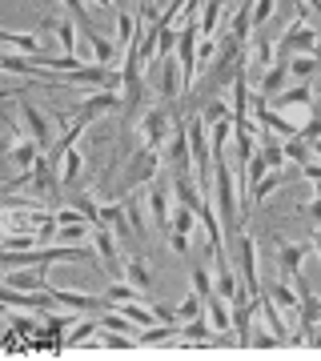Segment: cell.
I'll use <instances>...</instances> for the list:
<instances>
[{
  "label": "cell",
  "instance_id": "6da1fadb",
  "mask_svg": "<svg viewBox=\"0 0 321 361\" xmlns=\"http://www.w3.org/2000/svg\"><path fill=\"white\" fill-rule=\"evenodd\" d=\"M213 209H217L225 237H237L241 233V205H237V185H233V173L225 161H213Z\"/></svg>",
  "mask_w": 321,
  "mask_h": 361
},
{
  "label": "cell",
  "instance_id": "7a4b0ae2",
  "mask_svg": "<svg viewBox=\"0 0 321 361\" xmlns=\"http://www.w3.org/2000/svg\"><path fill=\"white\" fill-rule=\"evenodd\" d=\"M157 173H161V149L141 145V149L133 153V161H128V173H125V180H121V193H133V189L149 185Z\"/></svg>",
  "mask_w": 321,
  "mask_h": 361
},
{
  "label": "cell",
  "instance_id": "3957f363",
  "mask_svg": "<svg viewBox=\"0 0 321 361\" xmlns=\"http://www.w3.org/2000/svg\"><path fill=\"white\" fill-rule=\"evenodd\" d=\"M273 49L281 52L285 61H289V56H297V52H317V28L309 25L305 16H297L293 25L281 32V40H277Z\"/></svg>",
  "mask_w": 321,
  "mask_h": 361
},
{
  "label": "cell",
  "instance_id": "277c9868",
  "mask_svg": "<svg viewBox=\"0 0 321 361\" xmlns=\"http://www.w3.org/2000/svg\"><path fill=\"white\" fill-rule=\"evenodd\" d=\"M145 201H149V213H153V225L161 229V237L169 233V213H173V185H165V177H153L145 185Z\"/></svg>",
  "mask_w": 321,
  "mask_h": 361
},
{
  "label": "cell",
  "instance_id": "5b68a950",
  "mask_svg": "<svg viewBox=\"0 0 321 361\" xmlns=\"http://www.w3.org/2000/svg\"><path fill=\"white\" fill-rule=\"evenodd\" d=\"M269 101V109H277V113H313V89H309L305 80H297V85H285L277 97H265Z\"/></svg>",
  "mask_w": 321,
  "mask_h": 361
},
{
  "label": "cell",
  "instance_id": "8992f818",
  "mask_svg": "<svg viewBox=\"0 0 321 361\" xmlns=\"http://www.w3.org/2000/svg\"><path fill=\"white\" fill-rule=\"evenodd\" d=\"M125 104V97L116 89H92L85 101H80V109H77V116L89 125V121H101V116H109V113H116Z\"/></svg>",
  "mask_w": 321,
  "mask_h": 361
},
{
  "label": "cell",
  "instance_id": "52a82bcc",
  "mask_svg": "<svg viewBox=\"0 0 321 361\" xmlns=\"http://www.w3.org/2000/svg\"><path fill=\"white\" fill-rule=\"evenodd\" d=\"M237 265H241V289L249 297H261V281H257V245L249 233H237Z\"/></svg>",
  "mask_w": 321,
  "mask_h": 361
},
{
  "label": "cell",
  "instance_id": "ba28073f",
  "mask_svg": "<svg viewBox=\"0 0 321 361\" xmlns=\"http://www.w3.org/2000/svg\"><path fill=\"white\" fill-rule=\"evenodd\" d=\"M64 80H68V85H92V89H121V73L109 68V65H97V61L73 68V73H64Z\"/></svg>",
  "mask_w": 321,
  "mask_h": 361
},
{
  "label": "cell",
  "instance_id": "9c48e42d",
  "mask_svg": "<svg viewBox=\"0 0 321 361\" xmlns=\"http://www.w3.org/2000/svg\"><path fill=\"white\" fill-rule=\"evenodd\" d=\"M189 133H185V125H173L169 141L161 145V165H173V173H189Z\"/></svg>",
  "mask_w": 321,
  "mask_h": 361
},
{
  "label": "cell",
  "instance_id": "30bf717a",
  "mask_svg": "<svg viewBox=\"0 0 321 361\" xmlns=\"http://www.w3.org/2000/svg\"><path fill=\"white\" fill-rule=\"evenodd\" d=\"M141 145H153V149H161V145L169 141V133H173V116L165 113V109H145L141 116Z\"/></svg>",
  "mask_w": 321,
  "mask_h": 361
},
{
  "label": "cell",
  "instance_id": "8fae6325",
  "mask_svg": "<svg viewBox=\"0 0 321 361\" xmlns=\"http://www.w3.org/2000/svg\"><path fill=\"white\" fill-rule=\"evenodd\" d=\"M92 249H97L101 265L113 273V277L125 273V265H121V257H116V233L109 229V225H92Z\"/></svg>",
  "mask_w": 321,
  "mask_h": 361
},
{
  "label": "cell",
  "instance_id": "7c38bea8",
  "mask_svg": "<svg viewBox=\"0 0 321 361\" xmlns=\"http://www.w3.org/2000/svg\"><path fill=\"white\" fill-rule=\"evenodd\" d=\"M0 305H8V310H25V313H44L52 305V297L49 293H25V289L4 285V289H0Z\"/></svg>",
  "mask_w": 321,
  "mask_h": 361
},
{
  "label": "cell",
  "instance_id": "4fadbf2b",
  "mask_svg": "<svg viewBox=\"0 0 321 361\" xmlns=\"http://www.w3.org/2000/svg\"><path fill=\"white\" fill-rule=\"evenodd\" d=\"M44 273L49 265H25V269H4V285L13 289H25V293H44Z\"/></svg>",
  "mask_w": 321,
  "mask_h": 361
},
{
  "label": "cell",
  "instance_id": "5bb4252c",
  "mask_svg": "<svg viewBox=\"0 0 321 361\" xmlns=\"http://www.w3.org/2000/svg\"><path fill=\"white\" fill-rule=\"evenodd\" d=\"M20 116H25V129H28V137L49 153L52 149V129H49V116L40 113V109H32L28 101H20Z\"/></svg>",
  "mask_w": 321,
  "mask_h": 361
},
{
  "label": "cell",
  "instance_id": "9a60e30c",
  "mask_svg": "<svg viewBox=\"0 0 321 361\" xmlns=\"http://www.w3.org/2000/svg\"><path fill=\"white\" fill-rule=\"evenodd\" d=\"M249 40H253V44H249V61H245V68H249V73L257 77V85H261V73L273 65L277 49H273V40H269V37H261V32H257V37H249Z\"/></svg>",
  "mask_w": 321,
  "mask_h": 361
},
{
  "label": "cell",
  "instance_id": "2e32d148",
  "mask_svg": "<svg viewBox=\"0 0 321 361\" xmlns=\"http://www.w3.org/2000/svg\"><path fill=\"white\" fill-rule=\"evenodd\" d=\"M44 293L52 297V305H61V310H73V313H92L101 301L89 293H77V289H52V285H44Z\"/></svg>",
  "mask_w": 321,
  "mask_h": 361
},
{
  "label": "cell",
  "instance_id": "e0dca14e",
  "mask_svg": "<svg viewBox=\"0 0 321 361\" xmlns=\"http://www.w3.org/2000/svg\"><path fill=\"white\" fill-rule=\"evenodd\" d=\"M157 65H161V77H157V92L165 97V101H173L185 85H181V61L177 56H157Z\"/></svg>",
  "mask_w": 321,
  "mask_h": 361
},
{
  "label": "cell",
  "instance_id": "ac0fdd59",
  "mask_svg": "<svg viewBox=\"0 0 321 361\" xmlns=\"http://www.w3.org/2000/svg\"><path fill=\"white\" fill-rule=\"evenodd\" d=\"M44 28L56 37V44L64 49V56H77V20H73V16H49Z\"/></svg>",
  "mask_w": 321,
  "mask_h": 361
},
{
  "label": "cell",
  "instance_id": "d6986e66",
  "mask_svg": "<svg viewBox=\"0 0 321 361\" xmlns=\"http://www.w3.org/2000/svg\"><path fill=\"white\" fill-rule=\"evenodd\" d=\"M213 293L225 297L229 305H237V301H249V297H245V289H241V277H237L229 265H221V269L213 273Z\"/></svg>",
  "mask_w": 321,
  "mask_h": 361
},
{
  "label": "cell",
  "instance_id": "ffe728a7",
  "mask_svg": "<svg viewBox=\"0 0 321 361\" xmlns=\"http://www.w3.org/2000/svg\"><path fill=\"white\" fill-rule=\"evenodd\" d=\"M40 153H44V149H40L32 137H20V141H13V149H8V165H13L16 173H28V169L40 161Z\"/></svg>",
  "mask_w": 321,
  "mask_h": 361
},
{
  "label": "cell",
  "instance_id": "44dd1931",
  "mask_svg": "<svg viewBox=\"0 0 321 361\" xmlns=\"http://www.w3.org/2000/svg\"><path fill=\"white\" fill-rule=\"evenodd\" d=\"M205 317H209V325H213V334H229L233 329V305L217 293L205 297Z\"/></svg>",
  "mask_w": 321,
  "mask_h": 361
},
{
  "label": "cell",
  "instance_id": "7402d4cb",
  "mask_svg": "<svg viewBox=\"0 0 321 361\" xmlns=\"http://www.w3.org/2000/svg\"><path fill=\"white\" fill-rule=\"evenodd\" d=\"M173 201L177 205H185V209H201V185L189 177V173H173Z\"/></svg>",
  "mask_w": 321,
  "mask_h": 361
},
{
  "label": "cell",
  "instance_id": "603a6c76",
  "mask_svg": "<svg viewBox=\"0 0 321 361\" xmlns=\"http://www.w3.org/2000/svg\"><path fill=\"white\" fill-rule=\"evenodd\" d=\"M285 85H289V65H285V61H273V65L261 73V85H257V92H261V97H277Z\"/></svg>",
  "mask_w": 321,
  "mask_h": 361
},
{
  "label": "cell",
  "instance_id": "cb8c5ba5",
  "mask_svg": "<svg viewBox=\"0 0 321 361\" xmlns=\"http://www.w3.org/2000/svg\"><path fill=\"white\" fill-rule=\"evenodd\" d=\"M181 341H185V345H213V325H209V317H189V322H181Z\"/></svg>",
  "mask_w": 321,
  "mask_h": 361
},
{
  "label": "cell",
  "instance_id": "d4e9b609",
  "mask_svg": "<svg viewBox=\"0 0 321 361\" xmlns=\"http://www.w3.org/2000/svg\"><path fill=\"white\" fill-rule=\"evenodd\" d=\"M309 257V245H289V241H277V261H281L285 277H301V261Z\"/></svg>",
  "mask_w": 321,
  "mask_h": 361
},
{
  "label": "cell",
  "instance_id": "484cf974",
  "mask_svg": "<svg viewBox=\"0 0 321 361\" xmlns=\"http://www.w3.org/2000/svg\"><path fill=\"white\" fill-rule=\"evenodd\" d=\"M177 334H181V325H169V322H153V325H145L141 329V349H149V345H169V341H177Z\"/></svg>",
  "mask_w": 321,
  "mask_h": 361
},
{
  "label": "cell",
  "instance_id": "4316f807",
  "mask_svg": "<svg viewBox=\"0 0 321 361\" xmlns=\"http://www.w3.org/2000/svg\"><path fill=\"white\" fill-rule=\"evenodd\" d=\"M229 37H237V40H249L253 37V0H241L237 4V13H233V20H229V28H225Z\"/></svg>",
  "mask_w": 321,
  "mask_h": 361
},
{
  "label": "cell",
  "instance_id": "83f0119b",
  "mask_svg": "<svg viewBox=\"0 0 321 361\" xmlns=\"http://www.w3.org/2000/svg\"><path fill=\"white\" fill-rule=\"evenodd\" d=\"M269 297L277 301V310H281V313L297 317V310H301V293H297V289H289V281H285V277L269 285Z\"/></svg>",
  "mask_w": 321,
  "mask_h": 361
},
{
  "label": "cell",
  "instance_id": "f1b7e54d",
  "mask_svg": "<svg viewBox=\"0 0 321 361\" xmlns=\"http://www.w3.org/2000/svg\"><path fill=\"white\" fill-rule=\"evenodd\" d=\"M281 180H285V169H269V173H265V177L257 180L253 189H249V197H253V205H261L265 197H273V193H277V189H281Z\"/></svg>",
  "mask_w": 321,
  "mask_h": 361
},
{
  "label": "cell",
  "instance_id": "f546056e",
  "mask_svg": "<svg viewBox=\"0 0 321 361\" xmlns=\"http://www.w3.org/2000/svg\"><path fill=\"white\" fill-rule=\"evenodd\" d=\"M97 225H109V229L121 237L128 233V217H125V205H97Z\"/></svg>",
  "mask_w": 321,
  "mask_h": 361
},
{
  "label": "cell",
  "instance_id": "4dcf8cb0",
  "mask_svg": "<svg viewBox=\"0 0 321 361\" xmlns=\"http://www.w3.org/2000/svg\"><path fill=\"white\" fill-rule=\"evenodd\" d=\"M281 153H285V165H305V161H313V149H309V141L301 133L289 137V141H281Z\"/></svg>",
  "mask_w": 321,
  "mask_h": 361
},
{
  "label": "cell",
  "instance_id": "1f68e13d",
  "mask_svg": "<svg viewBox=\"0 0 321 361\" xmlns=\"http://www.w3.org/2000/svg\"><path fill=\"white\" fill-rule=\"evenodd\" d=\"M80 165H85V157H80L77 145H73V149H64V153H61V165H56V173H61V185H73V180L80 177Z\"/></svg>",
  "mask_w": 321,
  "mask_h": 361
},
{
  "label": "cell",
  "instance_id": "d6a6232c",
  "mask_svg": "<svg viewBox=\"0 0 321 361\" xmlns=\"http://www.w3.org/2000/svg\"><path fill=\"white\" fill-rule=\"evenodd\" d=\"M92 237V221H77V225H56V241L61 245H85Z\"/></svg>",
  "mask_w": 321,
  "mask_h": 361
},
{
  "label": "cell",
  "instance_id": "836d02e7",
  "mask_svg": "<svg viewBox=\"0 0 321 361\" xmlns=\"http://www.w3.org/2000/svg\"><path fill=\"white\" fill-rule=\"evenodd\" d=\"M285 65H289V77L293 80H309L313 73H317L321 61H317V52H297V56H289Z\"/></svg>",
  "mask_w": 321,
  "mask_h": 361
},
{
  "label": "cell",
  "instance_id": "e575fe53",
  "mask_svg": "<svg viewBox=\"0 0 321 361\" xmlns=\"http://www.w3.org/2000/svg\"><path fill=\"white\" fill-rule=\"evenodd\" d=\"M141 289H137V285H128L125 277H116L113 285H109V289H104V301L101 305H116V301H141Z\"/></svg>",
  "mask_w": 321,
  "mask_h": 361
},
{
  "label": "cell",
  "instance_id": "d590c367",
  "mask_svg": "<svg viewBox=\"0 0 321 361\" xmlns=\"http://www.w3.org/2000/svg\"><path fill=\"white\" fill-rule=\"evenodd\" d=\"M201 225V217H197V209H185V205H177L173 213H169V229L173 233H185V237H193V229Z\"/></svg>",
  "mask_w": 321,
  "mask_h": 361
},
{
  "label": "cell",
  "instance_id": "8d00e7d4",
  "mask_svg": "<svg viewBox=\"0 0 321 361\" xmlns=\"http://www.w3.org/2000/svg\"><path fill=\"white\" fill-rule=\"evenodd\" d=\"M221 8H225V0H205L201 4V37H213L221 28Z\"/></svg>",
  "mask_w": 321,
  "mask_h": 361
},
{
  "label": "cell",
  "instance_id": "74e56055",
  "mask_svg": "<svg viewBox=\"0 0 321 361\" xmlns=\"http://www.w3.org/2000/svg\"><path fill=\"white\" fill-rule=\"evenodd\" d=\"M121 277H125L128 285H137L141 293H145V289H149V285H153V273H149V265H145L141 257H133V261H128V265H125V273H121Z\"/></svg>",
  "mask_w": 321,
  "mask_h": 361
},
{
  "label": "cell",
  "instance_id": "f35d334b",
  "mask_svg": "<svg viewBox=\"0 0 321 361\" xmlns=\"http://www.w3.org/2000/svg\"><path fill=\"white\" fill-rule=\"evenodd\" d=\"M97 329H101V325L97 322H73V329H68V334H64V349H77V345H85V341H89L92 334H97Z\"/></svg>",
  "mask_w": 321,
  "mask_h": 361
},
{
  "label": "cell",
  "instance_id": "ab89813d",
  "mask_svg": "<svg viewBox=\"0 0 321 361\" xmlns=\"http://www.w3.org/2000/svg\"><path fill=\"white\" fill-rule=\"evenodd\" d=\"M89 44H92V61H97V65H113L116 61V44L113 40H104L101 32H92Z\"/></svg>",
  "mask_w": 321,
  "mask_h": 361
},
{
  "label": "cell",
  "instance_id": "60d3db41",
  "mask_svg": "<svg viewBox=\"0 0 321 361\" xmlns=\"http://www.w3.org/2000/svg\"><path fill=\"white\" fill-rule=\"evenodd\" d=\"M97 341H101L104 349H128V353H137V349H141V341H137V337H128V334H113V329H104V334L97 337Z\"/></svg>",
  "mask_w": 321,
  "mask_h": 361
},
{
  "label": "cell",
  "instance_id": "b9f144b4",
  "mask_svg": "<svg viewBox=\"0 0 321 361\" xmlns=\"http://www.w3.org/2000/svg\"><path fill=\"white\" fill-rule=\"evenodd\" d=\"M64 8H68V16L77 20V28L85 32V37H92L97 28H92V20H89V8H85V0H61Z\"/></svg>",
  "mask_w": 321,
  "mask_h": 361
},
{
  "label": "cell",
  "instance_id": "7bdbcfd3",
  "mask_svg": "<svg viewBox=\"0 0 321 361\" xmlns=\"http://www.w3.org/2000/svg\"><path fill=\"white\" fill-rule=\"evenodd\" d=\"M201 121L205 125H217V121H233V109L225 101H209L205 109H201Z\"/></svg>",
  "mask_w": 321,
  "mask_h": 361
},
{
  "label": "cell",
  "instance_id": "ee69618b",
  "mask_svg": "<svg viewBox=\"0 0 321 361\" xmlns=\"http://www.w3.org/2000/svg\"><path fill=\"white\" fill-rule=\"evenodd\" d=\"M193 293H197V297L213 293V273H209L205 265H193Z\"/></svg>",
  "mask_w": 321,
  "mask_h": 361
},
{
  "label": "cell",
  "instance_id": "f6af8a7d",
  "mask_svg": "<svg viewBox=\"0 0 321 361\" xmlns=\"http://www.w3.org/2000/svg\"><path fill=\"white\" fill-rule=\"evenodd\" d=\"M201 310H205V297L189 293V297L177 305V317H181V322H189V317H201Z\"/></svg>",
  "mask_w": 321,
  "mask_h": 361
},
{
  "label": "cell",
  "instance_id": "bcb514c9",
  "mask_svg": "<svg viewBox=\"0 0 321 361\" xmlns=\"http://www.w3.org/2000/svg\"><path fill=\"white\" fill-rule=\"evenodd\" d=\"M97 325H101V329H113V334H128V317H121V313L116 310H109V313H101V317H97Z\"/></svg>",
  "mask_w": 321,
  "mask_h": 361
},
{
  "label": "cell",
  "instance_id": "7dc6e473",
  "mask_svg": "<svg viewBox=\"0 0 321 361\" xmlns=\"http://www.w3.org/2000/svg\"><path fill=\"white\" fill-rule=\"evenodd\" d=\"M281 345V337L269 334V329H253V337H249V349H277Z\"/></svg>",
  "mask_w": 321,
  "mask_h": 361
},
{
  "label": "cell",
  "instance_id": "c3c4849f",
  "mask_svg": "<svg viewBox=\"0 0 321 361\" xmlns=\"http://www.w3.org/2000/svg\"><path fill=\"white\" fill-rule=\"evenodd\" d=\"M273 8H277V0H253V32L273 16Z\"/></svg>",
  "mask_w": 321,
  "mask_h": 361
},
{
  "label": "cell",
  "instance_id": "681fc988",
  "mask_svg": "<svg viewBox=\"0 0 321 361\" xmlns=\"http://www.w3.org/2000/svg\"><path fill=\"white\" fill-rule=\"evenodd\" d=\"M213 56H217V40H213V37H201V40H197V68L209 65Z\"/></svg>",
  "mask_w": 321,
  "mask_h": 361
},
{
  "label": "cell",
  "instance_id": "f907efd6",
  "mask_svg": "<svg viewBox=\"0 0 321 361\" xmlns=\"http://www.w3.org/2000/svg\"><path fill=\"white\" fill-rule=\"evenodd\" d=\"M52 217H56V225H77V221H89V217H85V213H80L77 205H64V209H56Z\"/></svg>",
  "mask_w": 321,
  "mask_h": 361
},
{
  "label": "cell",
  "instance_id": "816d5d0a",
  "mask_svg": "<svg viewBox=\"0 0 321 361\" xmlns=\"http://www.w3.org/2000/svg\"><path fill=\"white\" fill-rule=\"evenodd\" d=\"M177 49V28H161V40H157V56H169Z\"/></svg>",
  "mask_w": 321,
  "mask_h": 361
},
{
  "label": "cell",
  "instance_id": "f5cc1de1",
  "mask_svg": "<svg viewBox=\"0 0 321 361\" xmlns=\"http://www.w3.org/2000/svg\"><path fill=\"white\" fill-rule=\"evenodd\" d=\"M165 241H169V249H173V253L189 257V237H185V233H173V229H169V233H165Z\"/></svg>",
  "mask_w": 321,
  "mask_h": 361
},
{
  "label": "cell",
  "instance_id": "db71d44e",
  "mask_svg": "<svg viewBox=\"0 0 321 361\" xmlns=\"http://www.w3.org/2000/svg\"><path fill=\"white\" fill-rule=\"evenodd\" d=\"M153 317L157 322H169V325H181L177 310H169V305H153Z\"/></svg>",
  "mask_w": 321,
  "mask_h": 361
},
{
  "label": "cell",
  "instance_id": "11a10c76",
  "mask_svg": "<svg viewBox=\"0 0 321 361\" xmlns=\"http://www.w3.org/2000/svg\"><path fill=\"white\" fill-rule=\"evenodd\" d=\"M309 217H313V221H321V193L313 197V201H309Z\"/></svg>",
  "mask_w": 321,
  "mask_h": 361
},
{
  "label": "cell",
  "instance_id": "9f6ffc18",
  "mask_svg": "<svg viewBox=\"0 0 321 361\" xmlns=\"http://www.w3.org/2000/svg\"><path fill=\"white\" fill-rule=\"evenodd\" d=\"M309 345H313V349H321V334H309Z\"/></svg>",
  "mask_w": 321,
  "mask_h": 361
},
{
  "label": "cell",
  "instance_id": "6f0895ef",
  "mask_svg": "<svg viewBox=\"0 0 321 361\" xmlns=\"http://www.w3.org/2000/svg\"><path fill=\"white\" fill-rule=\"evenodd\" d=\"M309 149H313V157H321V137L317 141H309Z\"/></svg>",
  "mask_w": 321,
  "mask_h": 361
},
{
  "label": "cell",
  "instance_id": "680465c9",
  "mask_svg": "<svg viewBox=\"0 0 321 361\" xmlns=\"http://www.w3.org/2000/svg\"><path fill=\"white\" fill-rule=\"evenodd\" d=\"M309 116H317V121H321V101H313V113H309Z\"/></svg>",
  "mask_w": 321,
  "mask_h": 361
},
{
  "label": "cell",
  "instance_id": "91938a15",
  "mask_svg": "<svg viewBox=\"0 0 321 361\" xmlns=\"http://www.w3.org/2000/svg\"><path fill=\"white\" fill-rule=\"evenodd\" d=\"M305 4H309V8H317V13H321V0H305Z\"/></svg>",
  "mask_w": 321,
  "mask_h": 361
},
{
  "label": "cell",
  "instance_id": "94428289",
  "mask_svg": "<svg viewBox=\"0 0 321 361\" xmlns=\"http://www.w3.org/2000/svg\"><path fill=\"white\" fill-rule=\"evenodd\" d=\"M317 253H321V221H317Z\"/></svg>",
  "mask_w": 321,
  "mask_h": 361
},
{
  "label": "cell",
  "instance_id": "6125c7cd",
  "mask_svg": "<svg viewBox=\"0 0 321 361\" xmlns=\"http://www.w3.org/2000/svg\"><path fill=\"white\" fill-rule=\"evenodd\" d=\"M317 61H321V49H317Z\"/></svg>",
  "mask_w": 321,
  "mask_h": 361
}]
</instances>
